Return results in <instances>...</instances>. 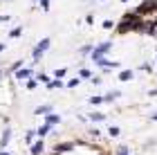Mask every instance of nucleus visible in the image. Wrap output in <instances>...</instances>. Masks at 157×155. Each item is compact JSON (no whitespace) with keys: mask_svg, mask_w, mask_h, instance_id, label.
<instances>
[{"mask_svg":"<svg viewBox=\"0 0 157 155\" xmlns=\"http://www.w3.org/2000/svg\"><path fill=\"white\" fill-rule=\"evenodd\" d=\"M0 155H7V153H0Z\"/></svg>","mask_w":157,"mask_h":155,"instance_id":"5","label":"nucleus"},{"mask_svg":"<svg viewBox=\"0 0 157 155\" xmlns=\"http://www.w3.org/2000/svg\"><path fill=\"white\" fill-rule=\"evenodd\" d=\"M9 135H11V133H9V130H5V135H2V144L9 142Z\"/></svg>","mask_w":157,"mask_h":155,"instance_id":"3","label":"nucleus"},{"mask_svg":"<svg viewBox=\"0 0 157 155\" xmlns=\"http://www.w3.org/2000/svg\"><path fill=\"white\" fill-rule=\"evenodd\" d=\"M108 47H110V43H103L101 47H97V52H94V59H99L101 54H105V50H108Z\"/></svg>","mask_w":157,"mask_h":155,"instance_id":"2","label":"nucleus"},{"mask_svg":"<svg viewBox=\"0 0 157 155\" xmlns=\"http://www.w3.org/2000/svg\"><path fill=\"white\" fill-rule=\"evenodd\" d=\"M0 2H2V0H0Z\"/></svg>","mask_w":157,"mask_h":155,"instance_id":"6","label":"nucleus"},{"mask_svg":"<svg viewBox=\"0 0 157 155\" xmlns=\"http://www.w3.org/2000/svg\"><path fill=\"white\" fill-rule=\"evenodd\" d=\"M47 45H49V41H47V38L43 41V43H38V47H36V52H34V56H36V59H38V56H40L43 52L47 50Z\"/></svg>","mask_w":157,"mask_h":155,"instance_id":"1","label":"nucleus"},{"mask_svg":"<svg viewBox=\"0 0 157 155\" xmlns=\"http://www.w3.org/2000/svg\"><path fill=\"white\" fill-rule=\"evenodd\" d=\"M117 155H128V149H126V146H121V149L117 151Z\"/></svg>","mask_w":157,"mask_h":155,"instance_id":"4","label":"nucleus"}]
</instances>
